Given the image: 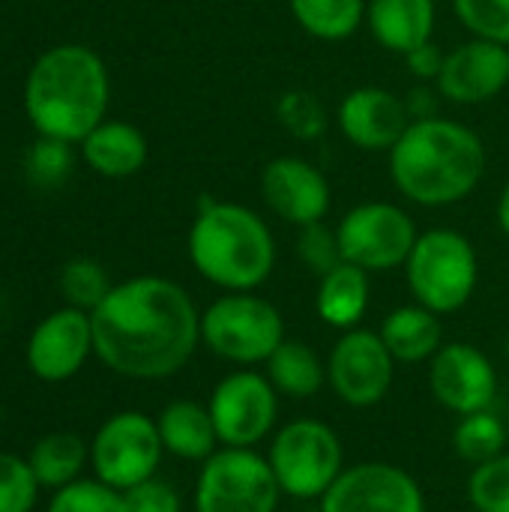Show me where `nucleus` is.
I'll return each mask as SVG.
<instances>
[{"mask_svg": "<svg viewBox=\"0 0 509 512\" xmlns=\"http://www.w3.org/2000/svg\"><path fill=\"white\" fill-rule=\"evenodd\" d=\"M39 489L27 459L0 453V512H33Z\"/></svg>", "mask_w": 509, "mask_h": 512, "instance_id": "7c9ffc66", "label": "nucleus"}, {"mask_svg": "<svg viewBox=\"0 0 509 512\" xmlns=\"http://www.w3.org/2000/svg\"><path fill=\"white\" fill-rule=\"evenodd\" d=\"M93 354L132 381L177 375L201 342V312L183 285L135 276L111 288L90 312Z\"/></svg>", "mask_w": 509, "mask_h": 512, "instance_id": "f257e3e1", "label": "nucleus"}, {"mask_svg": "<svg viewBox=\"0 0 509 512\" xmlns=\"http://www.w3.org/2000/svg\"><path fill=\"white\" fill-rule=\"evenodd\" d=\"M123 501L126 512H180V495L174 492V486L156 477L123 492Z\"/></svg>", "mask_w": 509, "mask_h": 512, "instance_id": "c9c22d12", "label": "nucleus"}, {"mask_svg": "<svg viewBox=\"0 0 509 512\" xmlns=\"http://www.w3.org/2000/svg\"><path fill=\"white\" fill-rule=\"evenodd\" d=\"M315 309L324 324L336 330H354L369 309V273L357 264H336L321 276Z\"/></svg>", "mask_w": 509, "mask_h": 512, "instance_id": "4be33fe9", "label": "nucleus"}, {"mask_svg": "<svg viewBox=\"0 0 509 512\" xmlns=\"http://www.w3.org/2000/svg\"><path fill=\"white\" fill-rule=\"evenodd\" d=\"M219 444L255 450L276 426L279 393L267 375L240 369L225 375L207 402Z\"/></svg>", "mask_w": 509, "mask_h": 512, "instance_id": "9b49d317", "label": "nucleus"}, {"mask_svg": "<svg viewBox=\"0 0 509 512\" xmlns=\"http://www.w3.org/2000/svg\"><path fill=\"white\" fill-rule=\"evenodd\" d=\"M444 60H447V54L441 51V45L435 39H429L420 48L405 54V63H408L411 75L420 78V81H438V75L444 69Z\"/></svg>", "mask_w": 509, "mask_h": 512, "instance_id": "e433bc0d", "label": "nucleus"}, {"mask_svg": "<svg viewBox=\"0 0 509 512\" xmlns=\"http://www.w3.org/2000/svg\"><path fill=\"white\" fill-rule=\"evenodd\" d=\"M87 462H90V444H84V438L75 432H51L39 438L27 453V465L39 480V486L54 492L75 483Z\"/></svg>", "mask_w": 509, "mask_h": 512, "instance_id": "b1692460", "label": "nucleus"}, {"mask_svg": "<svg viewBox=\"0 0 509 512\" xmlns=\"http://www.w3.org/2000/svg\"><path fill=\"white\" fill-rule=\"evenodd\" d=\"M0 348H3V336H0Z\"/></svg>", "mask_w": 509, "mask_h": 512, "instance_id": "a19ab883", "label": "nucleus"}, {"mask_svg": "<svg viewBox=\"0 0 509 512\" xmlns=\"http://www.w3.org/2000/svg\"><path fill=\"white\" fill-rule=\"evenodd\" d=\"M498 225H501V231L509 237V183L507 189L501 192V201H498Z\"/></svg>", "mask_w": 509, "mask_h": 512, "instance_id": "58836bf2", "label": "nucleus"}, {"mask_svg": "<svg viewBox=\"0 0 509 512\" xmlns=\"http://www.w3.org/2000/svg\"><path fill=\"white\" fill-rule=\"evenodd\" d=\"M189 258L216 288L255 291L276 267V240L255 210L204 198L189 231Z\"/></svg>", "mask_w": 509, "mask_h": 512, "instance_id": "20e7f679", "label": "nucleus"}, {"mask_svg": "<svg viewBox=\"0 0 509 512\" xmlns=\"http://www.w3.org/2000/svg\"><path fill=\"white\" fill-rule=\"evenodd\" d=\"M396 375V360L381 333L345 330L327 357V384L351 408H375L387 399Z\"/></svg>", "mask_w": 509, "mask_h": 512, "instance_id": "f8f14e48", "label": "nucleus"}, {"mask_svg": "<svg viewBox=\"0 0 509 512\" xmlns=\"http://www.w3.org/2000/svg\"><path fill=\"white\" fill-rule=\"evenodd\" d=\"M297 255H300V261L306 264V270L315 273V276H324V273H330L336 264H342L339 237H336V231H330L324 222H315V225L300 228Z\"/></svg>", "mask_w": 509, "mask_h": 512, "instance_id": "72a5a7b5", "label": "nucleus"}, {"mask_svg": "<svg viewBox=\"0 0 509 512\" xmlns=\"http://www.w3.org/2000/svg\"><path fill=\"white\" fill-rule=\"evenodd\" d=\"M486 174L480 135L456 120H414L390 150L396 189L420 207H450L465 201Z\"/></svg>", "mask_w": 509, "mask_h": 512, "instance_id": "f03ea898", "label": "nucleus"}, {"mask_svg": "<svg viewBox=\"0 0 509 512\" xmlns=\"http://www.w3.org/2000/svg\"><path fill=\"white\" fill-rule=\"evenodd\" d=\"M276 117L294 138H303V141L318 138L327 129V114L321 102L306 90H288L276 105Z\"/></svg>", "mask_w": 509, "mask_h": 512, "instance_id": "473e14b6", "label": "nucleus"}, {"mask_svg": "<svg viewBox=\"0 0 509 512\" xmlns=\"http://www.w3.org/2000/svg\"><path fill=\"white\" fill-rule=\"evenodd\" d=\"M45 512H126L123 492L99 480H75L54 492Z\"/></svg>", "mask_w": 509, "mask_h": 512, "instance_id": "c756f323", "label": "nucleus"}, {"mask_svg": "<svg viewBox=\"0 0 509 512\" xmlns=\"http://www.w3.org/2000/svg\"><path fill=\"white\" fill-rule=\"evenodd\" d=\"M429 387L447 411L468 417L495 405L498 372L480 348L450 342L429 360Z\"/></svg>", "mask_w": 509, "mask_h": 512, "instance_id": "4468645a", "label": "nucleus"}, {"mask_svg": "<svg viewBox=\"0 0 509 512\" xmlns=\"http://www.w3.org/2000/svg\"><path fill=\"white\" fill-rule=\"evenodd\" d=\"M321 512H426L420 483L399 465L360 462L345 468L318 501Z\"/></svg>", "mask_w": 509, "mask_h": 512, "instance_id": "ddd939ff", "label": "nucleus"}, {"mask_svg": "<svg viewBox=\"0 0 509 512\" xmlns=\"http://www.w3.org/2000/svg\"><path fill=\"white\" fill-rule=\"evenodd\" d=\"M405 105H408V111H411V120H429V117H438V99H435V93H432L429 87H417Z\"/></svg>", "mask_w": 509, "mask_h": 512, "instance_id": "4c0bfd02", "label": "nucleus"}, {"mask_svg": "<svg viewBox=\"0 0 509 512\" xmlns=\"http://www.w3.org/2000/svg\"><path fill=\"white\" fill-rule=\"evenodd\" d=\"M468 501L477 512H509V453L474 465L468 477Z\"/></svg>", "mask_w": 509, "mask_h": 512, "instance_id": "c85d7f7f", "label": "nucleus"}, {"mask_svg": "<svg viewBox=\"0 0 509 512\" xmlns=\"http://www.w3.org/2000/svg\"><path fill=\"white\" fill-rule=\"evenodd\" d=\"M336 237L342 261L357 264L366 273H384L408 264L420 234L402 207L387 201H366L342 216Z\"/></svg>", "mask_w": 509, "mask_h": 512, "instance_id": "9d476101", "label": "nucleus"}, {"mask_svg": "<svg viewBox=\"0 0 509 512\" xmlns=\"http://www.w3.org/2000/svg\"><path fill=\"white\" fill-rule=\"evenodd\" d=\"M159 438L165 453L183 459V462H207L222 444L210 417L207 405H198L192 399H177L162 408L156 417Z\"/></svg>", "mask_w": 509, "mask_h": 512, "instance_id": "aec40b11", "label": "nucleus"}, {"mask_svg": "<svg viewBox=\"0 0 509 512\" xmlns=\"http://www.w3.org/2000/svg\"><path fill=\"white\" fill-rule=\"evenodd\" d=\"M435 84L438 93L450 102L483 105L509 87V48L489 39H471L447 51L444 69Z\"/></svg>", "mask_w": 509, "mask_h": 512, "instance_id": "f3484780", "label": "nucleus"}, {"mask_svg": "<svg viewBox=\"0 0 509 512\" xmlns=\"http://www.w3.org/2000/svg\"><path fill=\"white\" fill-rule=\"evenodd\" d=\"M282 489L270 462L246 447H219L201 462L195 512H276Z\"/></svg>", "mask_w": 509, "mask_h": 512, "instance_id": "6e6552de", "label": "nucleus"}, {"mask_svg": "<svg viewBox=\"0 0 509 512\" xmlns=\"http://www.w3.org/2000/svg\"><path fill=\"white\" fill-rule=\"evenodd\" d=\"M504 351H507V360H509V333H507V342H504Z\"/></svg>", "mask_w": 509, "mask_h": 512, "instance_id": "ea45409f", "label": "nucleus"}, {"mask_svg": "<svg viewBox=\"0 0 509 512\" xmlns=\"http://www.w3.org/2000/svg\"><path fill=\"white\" fill-rule=\"evenodd\" d=\"M267 462L282 495L294 501H321L345 471L342 438L321 420H291L273 435Z\"/></svg>", "mask_w": 509, "mask_h": 512, "instance_id": "0eeeda50", "label": "nucleus"}, {"mask_svg": "<svg viewBox=\"0 0 509 512\" xmlns=\"http://www.w3.org/2000/svg\"><path fill=\"white\" fill-rule=\"evenodd\" d=\"M111 288L114 285L108 282V273L90 258H75L60 273V291L66 303L84 312H93L111 294Z\"/></svg>", "mask_w": 509, "mask_h": 512, "instance_id": "cd10ccee", "label": "nucleus"}, {"mask_svg": "<svg viewBox=\"0 0 509 512\" xmlns=\"http://www.w3.org/2000/svg\"><path fill=\"white\" fill-rule=\"evenodd\" d=\"M453 447L468 465H483V462L507 453L504 450L507 447V426L492 408L468 414L459 420V426L453 432Z\"/></svg>", "mask_w": 509, "mask_h": 512, "instance_id": "bb28decb", "label": "nucleus"}, {"mask_svg": "<svg viewBox=\"0 0 509 512\" xmlns=\"http://www.w3.org/2000/svg\"><path fill=\"white\" fill-rule=\"evenodd\" d=\"M414 300L435 315L459 312L477 291L480 261L474 243L453 228H432L417 237L405 264Z\"/></svg>", "mask_w": 509, "mask_h": 512, "instance_id": "39448f33", "label": "nucleus"}, {"mask_svg": "<svg viewBox=\"0 0 509 512\" xmlns=\"http://www.w3.org/2000/svg\"><path fill=\"white\" fill-rule=\"evenodd\" d=\"M81 144L87 165L102 177H132L147 162V138L123 120L99 123Z\"/></svg>", "mask_w": 509, "mask_h": 512, "instance_id": "412c9836", "label": "nucleus"}, {"mask_svg": "<svg viewBox=\"0 0 509 512\" xmlns=\"http://www.w3.org/2000/svg\"><path fill=\"white\" fill-rule=\"evenodd\" d=\"M294 21L321 42L354 36L366 18L369 0H288Z\"/></svg>", "mask_w": 509, "mask_h": 512, "instance_id": "a878e982", "label": "nucleus"}, {"mask_svg": "<svg viewBox=\"0 0 509 512\" xmlns=\"http://www.w3.org/2000/svg\"><path fill=\"white\" fill-rule=\"evenodd\" d=\"M441 315L414 303L393 309L381 324V339L396 363H423L441 351Z\"/></svg>", "mask_w": 509, "mask_h": 512, "instance_id": "5701e85b", "label": "nucleus"}, {"mask_svg": "<svg viewBox=\"0 0 509 512\" xmlns=\"http://www.w3.org/2000/svg\"><path fill=\"white\" fill-rule=\"evenodd\" d=\"M411 123L414 120L405 99H399L387 87H357L339 105L342 135L354 147L369 153H390Z\"/></svg>", "mask_w": 509, "mask_h": 512, "instance_id": "a211bd4d", "label": "nucleus"}, {"mask_svg": "<svg viewBox=\"0 0 509 512\" xmlns=\"http://www.w3.org/2000/svg\"><path fill=\"white\" fill-rule=\"evenodd\" d=\"M267 378L276 393L291 399H309L327 384V363L300 339H285L267 360Z\"/></svg>", "mask_w": 509, "mask_h": 512, "instance_id": "393cba45", "label": "nucleus"}, {"mask_svg": "<svg viewBox=\"0 0 509 512\" xmlns=\"http://www.w3.org/2000/svg\"><path fill=\"white\" fill-rule=\"evenodd\" d=\"M165 456L159 426L141 411H120L108 417L90 441V468L99 483L129 492L156 477Z\"/></svg>", "mask_w": 509, "mask_h": 512, "instance_id": "1a4fd4ad", "label": "nucleus"}, {"mask_svg": "<svg viewBox=\"0 0 509 512\" xmlns=\"http://www.w3.org/2000/svg\"><path fill=\"white\" fill-rule=\"evenodd\" d=\"M72 168L69 141L60 138H42L30 156H27V174L36 186H57Z\"/></svg>", "mask_w": 509, "mask_h": 512, "instance_id": "f704fd0d", "label": "nucleus"}, {"mask_svg": "<svg viewBox=\"0 0 509 512\" xmlns=\"http://www.w3.org/2000/svg\"><path fill=\"white\" fill-rule=\"evenodd\" d=\"M366 24L378 45L405 57L432 39L435 0H369Z\"/></svg>", "mask_w": 509, "mask_h": 512, "instance_id": "6ab92c4d", "label": "nucleus"}, {"mask_svg": "<svg viewBox=\"0 0 509 512\" xmlns=\"http://www.w3.org/2000/svg\"><path fill=\"white\" fill-rule=\"evenodd\" d=\"M93 354L90 312L66 306L42 318L27 339V369L45 384L75 378Z\"/></svg>", "mask_w": 509, "mask_h": 512, "instance_id": "2eb2a0df", "label": "nucleus"}, {"mask_svg": "<svg viewBox=\"0 0 509 512\" xmlns=\"http://www.w3.org/2000/svg\"><path fill=\"white\" fill-rule=\"evenodd\" d=\"M24 108L45 138L84 141L108 108L105 63L84 45H57L45 51L30 69Z\"/></svg>", "mask_w": 509, "mask_h": 512, "instance_id": "7ed1b4c3", "label": "nucleus"}, {"mask_svg": "<svg viewBox=\"0 0 509 512\" xmlns=\"http://www.w3.org/2000/svg\"><path fill=\"white\" fill-rule=\"evenodd\" d=\"M261 198L279 219L306 228L324 222L330 210V183L312 162L279 156L267 162L261 174Z\"/></svg>", "mask_w": 509, "mask_h": 512, "instance_id": "dca6fc26", "label": "nucleus"}, {"mask_svg": "<svg viewBox=\"0 0 509 512\" xmlns=\"http://www.w3.org/2000/svg\"><path fill=\"white\" fill-rule=\"evenodd\" d=\"M201 342L228 363L258 366L285 342V321L255 291H225L201 312Z\"/></svg>", "mask_w": 509, "mask_h": 512, "instance_id": "423d86ee", "label": "nucleus"}, {"mask_svg": "<svg viewBox=\"0 0 509 512\" xmlns=\"http://www.w3.org/2000/svg\"><path fill=\"white\" fill-rule=\"evenodd\" d=\"M453 9L474 39L509 48V0H453Z\"/></svg>", "mask_w": 509, "mask_h": 512, "instance_id": "2f4dec72", "label": "nucleus"}]
</instances>
